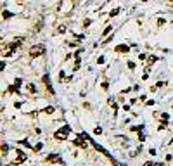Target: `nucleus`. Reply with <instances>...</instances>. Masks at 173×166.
Listing matches in <instances>:
<instances>
[{
    "label": "nucleus",
    "mask_w": 173,
    "mask_h": 166,
    "mask_svg": "<svg viewBox=\"0 0 173 166\" xmlns=\"http://www.w3.org/2000/svg\"><path fill=\"white\" fill-rule=\"evenodd\" d=\"M114 50H116L118 54H121V52H128V50H130V47H128V45H118Z\"/></svg>",
    "instance_id": "obj_9"
},
{
    "label": "nucleus",
    "mask_w": 173,
    "mask_h": 166,
    "mask_svg": "<svg viewBox=\"0 0 173 166\" xmlns=\"http://www.w3.org/2000/svg\"><path fill=\"white\" fill-rule=\"evenodd\" d=\"M23 42H24V38H23V36H17V38H14V40H12V45L17 48V47L23 45Z\"/></svg>",
    "instance_id": "obj_8"
},
{
    "label": "nucleus",
    "mask_w": 173,
    "mask_h": 166,
    "mask_svg": "<svg viewBox=\"0 0 173 166\" xmlns=\"http://www.w3.org/2000/svg\"><path fill=\"white\" fill-rule=\"evenodd\" d=\"M7 151H9V145H7V144H2V152H4V154H5Z\"/></svg>",
    "instance_id": "obj_20"
},
{
    "label": "nucleus",
    "mask_w": 173,
    "mask_h": 166,
    "mask_svg": "<svg viewBox=\"0 0 173 166\" xmlns=\"http://www.w3.org/2000/svg\"><path fill=\"white\" fill-rule=\"evenodd\" d=\"M57 33H66V26H59V28H57Z\"/></svg>",
    "instance_id": "obj_16"
},
{
    "label": "nucleus",
    "mask_w": 173,
    "mask_h": 166,
    "mask_svg": "<svg viewBox=\"0 0 173 166\" xmlns=\"http://www.w3.org/2000/svg\"><path fill=\"white\" fill-rule=\"evenodd\" d=\"M128 68H130V69H135V62H128Z\"/></svg>",
    "instance_id": "obj_26"
},
{
    "label": "nucleus",
    "mask_w": 173,
    "mask_h": 166,
    "mask_svg": "<svg viewBox=\"0 0 173 166\" xmlns=\"http://www.w3.org/2000/svg\"><path fill=\"white\" fill-rule=\"evenodd\" d=\"M47 161H50V163H54V161H55V163H62V159L59 158L57 154H50V156L47 158Z\"/></svg>",
    "instance_id": "obj_7"
},
{
    "label": "nucleus",
    "mask_w": 173,
    "mask_h": 166,
    "mask_svg": "<svg viewBox=\"0 0 173 166\" xmlns=\"http://www.w3.org/2000/svg\"><path fill=\"white\" fill-rule=\"evenodd\" d=\"M42 147H43V144H42V142H40V144H36V145H35V152L42 151Z\"/></svg>",
    "instance_id": "obj_18"
},
{
    "label": "nucleus",
    "mask_w": 173,
    "mask_h": 166,
    "mask_svg": "<svg viewBox=\"0 0 173 166\" xmlns=\"http://www.w3.org/2000/svg\"><path fill=\"white\" fill-rule=\"evenodd\" d=\"M111 29H113L111 26H106V29L102 31V35H104V36H106V35H109V33H111Z\"/></svg>",
    "instance_id": "obj_15"
},
{
    "label": "nucleus",
    "mask_w": 173,
    "mask_h": 166,
    "mask_svg": "<svg viewBox=\"0 0 173 166\" xmlns=\"http://www.w3.org/2000/svg\"><path fill=\"white\" fill-rule=\"evenodd\" d=\"M28 54L31 55V57H42V55L45 54V45H42V43H36V45H33V47H29Z\"/></svg>",
    "instance_id": "obj_3"
},
{
    "label": "nucleus",
    "mask_w": 173,
    "mask_h": 166,
    "mask_svg": "<svg viewBox=\"0 0 173 166\" xmlns=\"http://www.w3.org/2000/svg\"><path fill=\"white\" fill-rule=\"evenodd\" d=\"M4 69H5V62L0 61V71H4Z\"/></svg>",
    "instance_id": "obj_25"
},
{
    "label": "nucleus",
    "mask_w": 173,
    "mask_h": 166,
    "mask_svg": "<svg viewBox=\"0 0 173 166\" xmlns=\"http://www.w3.org/2000/svg\"><path fill=\"white\" fill-rule=\"evenodd\" d=\"M71 9H73V2H71V0H62L61 7H59V12H61V14H68Z\"/></svg>",
    "instance_id": "obj_5"
},
{
    "label": "nucleus",
    "mask_w": 173,
    "mask_h": 166,
    "mask_svg": "<svg viewBox=\"0 0 173 166\" xmlns=\"http://www.w3.org/2000/svg\"><path fill=\"white\" fill-rule=\"evenodd\" d=\"M142 166H166V164H163V163H152V161H147V163H144Z\"/></svg>",
    "instance_id": "obj_10"
},
{
    "label": "nucleus",
    "mask_w": 173,
    "mask_h": 166,
    "mask_svg": "<svg viewBox=\"0 0 173 166\" xmlns=\"http://www.w3.org/2000/svg\"><path fill=\"white\" fill-rule=\"evenodd\" d=\"M28 90H29L31 94H36V87H35L33 83H29V85H28Z\"/></svg>",
    "instance_id": "obj_13"
},
{
    "label": "nucleus",
    "mask_w": 173,
    "mask_h": 166,
    "mask_svg": "<svg viewBox=\"0 0 173 166\" xmlns=\"http://www.w3.org/2000/svg\"><path fill=\"white\" fill-rule=\"evenodd\" d=\"M2 17H4V19H11V17H12V14L9 12V11H4V12H2Z\"/></svg>",
    "instance_id": "obj_12"
},
{
    "label": "nucleus",
    "mask_w": 173,
    "mask_h": 166,
    "mask_svg": "<svg viewBox=\"0 0 173 166\" xmlns=\"http://www.w3.org/2000/svg\"><path fill=\"white\" fill-rule=\"evenodd\" d=\"M42 112L43 114H52V112H55L54 107H45V109H42Z\"/></svg>",
    "instance_id": "obj_11"
},
{
    "label": "nucleus",
    "mask_w": 173,
    "mask_h": 166,
    "mask_svg": "<svg viewBox=\"0 0 173 166\" xmlns=\"http://www.w3.org/2000/svg\"><path fill=\"white\" fill-rule=\"evenodd\" d=\"M97 133V135H100V133H102V128H100V126H95V130H94Z\"/></svg>",
    "instance_id": "obj_22"
},
{
    "label": "nucleus",
    "mask_w": 173,
    "mask_h": 166,
    "mask_svg": "<svg viewBox=\"0 0 173 166\" xmlns=\"http://www.w3.org/2000/svg\"><path fill=\"white\" fill-rule=\"evenodd\" d=\"M102 88L107 90V88H109V83H107V81H102Z\"/></svg>",
    "instance_id": "obj_24"
},
{
    "label": "nucleus",
    "mask_w": 173,
    "mask_h": 166,
    "mask_svg": "<svg viewBox=\"0 0 173 166\" xmlns=\"http://www.w3.org/2000/svg\"><path fill=\"white\" fill-rule=\"evenodd\" d=\"M0 166H2V161H0Z\"/></svg>",
    "instance_id": "obj_28"
},
{
    "label": "nucleus",
    "mask_w": 173,
    "mask_h": 166,
    "mask_svg": "<svg viewBox=\"0 0 173 166\" xmlns=\"http://www.w3.org/2000/svg\"><path fill=\"white\" fill-rule=\"evenodd\" d=\"M14 50H16V47L12 45V42L0 45V55H2V57H11V55L14 54Z\"/></svg>",
    "instance_id": "obj_2"
},
{
    "label": "nucleus",
    "mask_w": 173,
    "mask_h": 166,
    "mask_svg": "<svg viewBox=\"0 0 173 166\" xmlns=\"http://www.w3.org/2000/svg\"><path fill=\"white\" fill-rule=\"evenodd\" d=\"M69 131H71V128L69 126H62V128H59V130L54 133V138L55 140H68V135H69Z\"/></svg>",
    "instance_id": "obj_4"
},
{
    "label": "nucleus",
    "mask_w": 173,
    "mask_h": 166,
    "mask_svg": "<svg viewBox=\"0 0 173 166\" xmlns=\"http://www.w3.org/2000/svg\"><path fill=\"white\" fill-rule=\"evenodd\" d=\"M163 24H166V19L159 17V19H158V26H163Z\"/></svg>",
    "instance_id": "obj_19"
},
{
    "label": "nucleus",
    "mask_w": 173,
    "mask_h": 166,
    "mask_svg": "<svg viewBox=\"0 0 173 166\" xmlns=\"http://www.w3.org/2000/svg\"><path fill=\"white\" fill-rule=\"evenodd\" d=\"M149 61H151V64H152V62L158 61V57H156V55H151V57H149Z\"/></svg>",
    "instance_id": "obj_23"
},
{
    "label": "nucleus",
    "mask_w": 173,
    "mask_h": 166,
    "mask_svg": "<svg viewBox=\"0 0 173 166\" xmlns=\"http://www.w3.org/2000/svg\"><path fill=\"white\" fill-rule=\"evenodd\" d=\"M111 163H113L114 166H126V164H123V163H118L116 159H111Z\"/></svg>",
    "instance_id": "obj_17"
},
{
    "label": "nucleus",
    "mask_w": 173,
    "mask_h": 166,
    "mask_svg": "<svg viewBox=\"0 0 173 166\" xmlns=\"http://www.w3.org/2000/svg\"><path fill=\"white\" fill-rule=\"evenodd\" d=\"M73 144L78 145V147H83V149L87 147V142H85V140H82V137H76L75 140H73Z\"/></svg>",
    "instance_id": "obj_6"
},
{
    "label": "nucleus",
    "mask_w": 173,
    "mask_h": 166,
    "mask_svg": "<svg viewBox=\"0 0 173 166\" xmlns=\"http://www.w3.org/2000/svg\"><path fill=\"white\" fill-rule=\"evenodd\" d=\"M165 85H166L165 81H158L156 83V88H161V87H165Z\"/></svg>",
    "instance_id": "obj_21"
},
{
    "label": "nucleus",
    "mask_w": 173,
    "mask_h": 166,
    "mask_svg": "<svg viewBox=\"0 0 173 166\" xmlns=\"http://www.w3.org/2000/svg\"><path fill=\"white\" fill-rule=\"evenodd\" d=\"M14 154H16V158H14V161L9 166H17V164L24 163V161L28 159V154L24 151H21V149H16V151H14Z\"/></svg>",
    "instance_id": "obj_1"
},
{
    "label": "nucleus",
    "mask_w": 173,
    "mask_h": 166,
    "mask_svg": "<svg viewBox=\"0 0 173 166\" xmlns=\"http://www.w3.org/2000/svg\"><path fill=\"white\" fill-rule=\"evenodd\" d=\"M168 4H170V5H173V0H168Z\"/></svg>",
    "instance_id": "obj_27"
},
{
    "label": "nucleus",
    "mask_w": 173,
    "mask_h": 166,
    "mask_svg": "<svg viewBox=\"0 0 173 166\" xmlns=\"http://www.w3.org/2000/svg\"><path fill=\"white\" fill-rule=\"evenodd\" d=\"M118 14H119V9H113V11H111V17H114V16H118Z\"/></svg>",
    "instance_id": "obj_14"
}]
</instances>
